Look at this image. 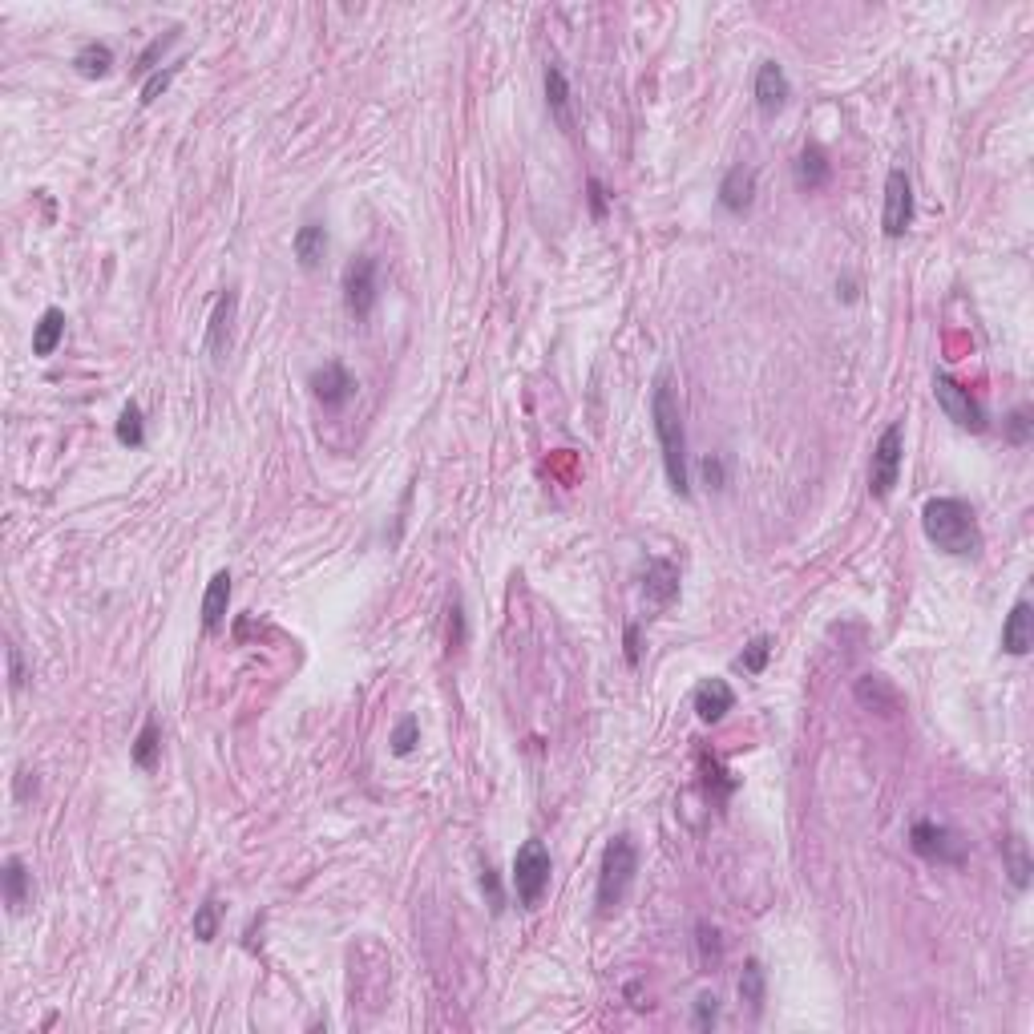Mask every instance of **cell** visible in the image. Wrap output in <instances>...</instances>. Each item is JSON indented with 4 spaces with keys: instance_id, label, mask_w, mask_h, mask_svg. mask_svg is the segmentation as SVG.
<instances>
[{
    "instance_id": "21",
    "label": "cell",
    "mask_w": 1034,
    "mask_h": 1034,
    "mask_svg": "<svg viewBox=\"0 0 1034 1034\" xmlns=\"http://www.w3.org/2000/svg\"><path fill=\"white\" fill-rule=\"evenodd\" d=\"M546 106H550L554 122L562 130H570V81H566L562 65H554V61L546 65Z\"/></svg>"
},
{
    "instance_id": "5",
    "label": "cell",
    "mask_w": 1034,
    "mask_h": 1034,
    "mask_svg": "<svg viewBox=\"0 0 1034 1034\" xmlns=\"http://www.w3.org/2000/svg\"><path fill=\"white\" fill-rule=\"evenodd\" d=\"M376 299H380V267L372 255H356L348 267H344V307L356 324H364L372 312H376Z\"/></svg>"
},
{
    "instance_id": "27",
    "label": "cell",
    "mask_w": 1034,
    "mask_h": 1034,
    "mask_svg": "<svg viewBox=\"0 0 1034 1034\" xmlns=\"http://www.w3.org/2000/svg\"><path fill=\"white\" fill-rule=\"evenodd\" d=\"M219 921H223L219 897H206V901L194 909V938H198V942H215V938H219Z\"/></svg>"
},
{
    "instance_id": "32",
    "label": "cell",
    "mask_w": 1034,
    "mask_h": 1034,
    "mask_svg": "<svg viewBox=\"0 0 1034 1034\" xmlns=\"http://www.w3.org/2000/svg\"><path fill=\"white\" fill-rule=\"evenodd\" d=\"M178 69H182V61H174V65H166V69H158V73L146 77V85H142V106H150V101H158V93L170 89V81L178 77Z\"/></svg>"
},
{
    "instance_id": "41",
    "label": "cell",
    "mask_w": 1034,
    "mask_h": 1034,
    "mask_svg": "<svg viewBox=\"0 0 1034 1034\" xmlns=\"http://www.w3.org/2000/svg\"><path fill=\"white\" fill-rule=\"evenodd\" d=\"M586 186H590V211H594V219H602V211H606V186H602L598 178H590Z\"/></svg>"
},
{
    "instance_id": "19",
    "label": "cell",
    "mask_w": 1034,
    "mask_h": 1034,
    "mask_svg": "<svg viewBox=\"0 0 1034 1034\" xmlns=\"http://www.w3.org/2000/svg\"><path fill=\"white\" fill-rule=\"evenodd\" d=\"M291 247H295V259H299L303 271H316L324 263V255H328V227L324 223H303L295 231Z\"/></svg>"
},
{
    "instance_id": "15",
    "label": "cell",
    "mask_w": 1034,
    "mask_h": 1034,
    "mask_svg": "<svg viewBox=\"0 0 1034 1034\" xmlns=\"http://www.w3.org/2000/svg\"><path fill=\"white\" fill-rule=\"evenodd\" d=\"M1034 647V606L1022 598L1014 602V610L1006 614V627H1002V651L1006 655H1026Z\"/></svg>"
},
{
    "instance_id": "18",
    "label": "cell",
    "mask_w": 1034,
    "mask_h": 1034,
    "mask_svg": "<svg viewBox=\"0 0 1034 1034\" xmlns=\"http://www.w3.org/2000/svg\"><path fill=\"white\" fill-rule=\"evenodd\" d=\"M227 610H231V574L219 570L211 582H206V594H202V627L211 631V635L223 631Z\"/></svg>"
},
{
    "instance_id": "28",
    "label": "cell",
    "mask_w": 1034,
    "mask_h": 1034,
    "mask_svg": "<svg viewBox=\"0 0 1034 1034\" xmlns=\"http://www.w3.org/2000/svg\"><path fill=\"white\" fill-rule=\"evenodd\" d=\"M118 441L126 449H142L146 445V421H142V408L138 404H126L122 417H118Z\"/></svg>"
},
{
    "instance_id": "20",
    "label": "cell",
    "mask_w": 1034,
    "mask_h": 1034,
    "mask_svg": "<svg viewBox=\"0 0 1034 1034\" xmlns=\"http://www.w3.org/2000/svg\"><path fill=\"white\" fill-rule=\"evenodd\" d=\"M61 340H65V312L61 307H45L33 328V356H53Z\"/></svg>"
},
{
    "instance_id": "9",
    "label": "cell",
    "mask_w": 1034,
    "mask_h": 1034,
    "mask_svg": "<svg viewBox=\"0 0 1034 1034\" xmlns=\"http://www.w3.org/2000/svg\"><path fill=\"white\" fill-rule=\"evenodd\" d=\"M913 223V182L905 170H889L885 178V211H881V227L889 239H901Z\"/></svg>"
},
{
    "instance_id": "37",
    "label": "cell",
    "mask_w": 1034,
    "mask_h": 1034,
    "mask_svg": "<svg viewBox=\"0 0 1034 1034\" xmlns=\"http://www.w3.org/2000/svg\"><path fill=\"white\" fill-rule=\"evenodd\" d=\"M1006 437L1014 441V445H1026L1030 441V408H1014L1010 417H1006Z\"/></svg>"
},
{
    "instance_id": "35",
    "label": "cell",
    "mask_w": 1034,
    "mask_h": 1034,
    "mask_svg": "<svg viewBox=\"0 0 1034 1034\" xmlns=\"http://www.w3.org/2000/svg\"><path fill=\"white\" fill-rule=\"evenodd\" d=\"M857 699H861V703H873V707H893V691H889L877 675H865V679L857 683Z\"/></svg>"
},
{
    "instance_id": "14",
    "label": "cell",
    "mask_w": 1034,
    "mask_h": 1034,
    "mask_svg": "<svg viewBox=\"0 0 1034 1034\" xmlns=\"http://www.w3.org/2000/svg\"><path fill=\"white\" fill-rule=\"evenodd\" d=\"M788 97H792L788 73L776 61H760V69H756V106H760V114H768V118L780 114Z\"/></svg>"
},
{
    "instance_id": "23",
    "label": "cell",
    "mask_w": 1034,
    "mask_h": 1034,
    "mask_svg": "<svg viewBox=\"0 0 1034 1034\" xmlns=\"http://www.w3.org/2000/svg\"><path fill=\"white\" fill-rule=\"evenodd\" d=\"M73 69L81 77H106L114 69V49L106 41H85L77 49V57H73Z\"/></svg>"
},
{
    "instance_id": "36",
    "label": "cell",
    "mask_w": 1034,
    "mask_h": 1034,
    "mask_svg": "<svg viewBox=\"0 0 1034 1034\" xmlns=\"http://www.w3.org/2000/svg\"><path fill=\"white\" fill-rule=\"evenodd\" d=\"M719 1022V998L715 994H699L695 998V1030H711Z\"/></svg>"
},
{
    "instance_id": "10",
    "label": "cell",
    "mask_w": 1034,
    "mask_h": 1034,
    "mask_svg": "<svg viewBox=\"0 0 1034 1034\" xmlns=\"http://www.w3.org/2000/svg\"><path fill=\"white\" fill-rule=\"evenodd\" d=\"M235 312H239V291H223L215 312H211V324H206V356L215 364H223L231 356V332H235Z\"/></svg>"
},
{
    "instance_id": "2",
    "label": "cell",
    "mask_w": 1034,
    "mask_h": 1034,
    "mask_svg": "<svg viewBox=\"0 0 1034 1034\" xmlns=\"http://www.w3.org/2000/svg\"><path fill=\"white\" fill-rule=\"evenodd\" d=\"M921 530L938 550L954 558H978L982 554V530L970 501L962 497H934L921 509Z\"/></svg>"
},
{
    "instance_id": "33",
    "label": "cell",
    "mask_w": 1034,
    "mask_h": 1034,
    "mask_svg": "<svg viewBox=\"0 0 1034 1034\" xmlns=\"http://www.w3.org/2000/svg\"><path fill=\"white\" fill-rule=\"evenodd\" d=\"M465 643H469V618H465L461 598H453V606H449V651H461Z\"/></svg>"
},
{
    "instance_id": "4",
    "label": "cell",
    "mask_w": 1034,
    "mask_h": 1034,
    "mask_svg": "<svg viewBox=\"0 0 1034 1034\" xmlns=\"http://www.w3.org/2000/svg\"><path fill=\"white\" fill-rule=\"evenodd\" d=\"M550 873H554L550 849L542 841H526L522 849H517V857H513V893H517V901H522L526 909H538L546 889H550Z\"/></svg>"
},
{
    "instance_id": "40",
    "label": "cell",
    "mask_w": 1034,
    "mask_h": 1034,
    "mask_svg": "<svg viewBox=\"0 0 1034 1034\" xmlns=\"http://www.w3.org/2000/svg\"><path fill=\"white\" fill-rule=\"evenodd\" d=\"M5 655H9V683H13V691H17V687L25 683V663H21V647H17V643H9V651H5Z\"/></svg>"
},
{
    "instance_id": "3",
    "label": "cell",
    "mask_w": 1034,
    "mask_h": 1034,
    "mask_svg": "<svg viewBox=\"0 0 1034 1034\" xmlns=\"http://www.w3.org/2000/svg\"><path fill=\"white\" fill-rule=\"evenodd\" d=\"M639 873V849L631 837H614L602 853V869H598V909L614 913L618 905L627 901L631 885Z\"/></svg>"
},
{
    "instance_id": "26",
    "label": "cell",
    "mask_w": 1034,
    "mask_h": 1034,
    "mask_svg": "<svg viewBox=\"0 0 1034 1034\" xmlns=\"http://www.w3.org/2000/svg\"><path fill=\"white\" fill-rule=\"evenodd\" d=\"M695 950H699V966H703L707 974H715L719 962H723V938H719V929H715L711 921H699V925H695Z\"/></svg>"
},
{
    "instance_id": "29",
    "label": "cell",
    "mask_w": 1034,
    "mask_h": 1034,
    "mask_svg": "<svg viewBox=\"0 0 1034 1034\" xmlns=\"http://www.w3.org/2000/svg\"><path fill=\"white\" fill-rule=\"evenodd\" d=\"M740 998L760 1014V1006H764V966L756 958H748V966L740 974Z\"/></svg>"
},
{
    "instance_id": "12",
    "label": "cell",
    "mask_w": 1034,
    "mask_h": 1034,
    "mask_svg": "<svg viewBox=\"0 0 1034 1034\" xmlns=\"http://www.w3.org/2000/svg\"><path fill=\"white\" fill-rule=\"evenodd\" d=\"M752 202H756V170L740 162V166H732L728 174H723V182H719V206L728 215H748Z\"/></svg>"
},
{
    "instance_id": "25",
    "label": "cell",
    "mask_w": 1034,
    "mask_h": 1034,
    "mask_svg": "<svg viewBox=\"0 0 1034 1034\" xmlns=\"http://www.w3.org/2000/svg\"><path fill=\"white\" fill-rule=\"evenodd\" d=\"M1002 861H1006L1010 885H1014V889H1026V885H1030V853H1026V841H1022V837H1006V841H1002Z\"/></svg>"
},
{
    "instance_id": "17",
    "label": "cell",
    "mask_w": 1034,
    "mask_h": 1034,
    "mask_svg": "<svg viewBox=\"0 0 1034 1034\" xmlns=\"http://www.w3.org/2000/svg\"><path fill=\"white\" fill-rule=\"evenodd\" d=\"M643 594L655 606H671L679 598V566L667 558H651L647 562V578H643Z\"/></svg>"
},
{
    "instance_id": "39",
    "label": "cell",
    "mask_w": 1034,
    "mask_h": 1034,
    "mask_svg": "<svg viewBox=\"0 0 1034 1034\" xmlns=\"http://www.w3.org/2000/svg\"><path fill=\"white\" fill-rule=\"evenodd\" d=\"M481 889L489 893V905H493V913H501V909H505V893H501V885H497V873H493L489 865L481 869Z\"/></svg>"
},
{
    "instance_id": "8",
    "label": "cell",
    "mask_w": 1034,
    "mask_h": 1034,
    "mask_svg": "<svg viewBox=\"0 0 1034 1034\" xmlns=\"http://www.w3.org/2000/svg\"><path fill=\"white\" fill-rule=\"evenodd\" d=\"M909 845L917 857L934 861V865H962L966 861V845L946 829V824H934V820H917L909 829Z\"/></svg>"
},
{
    "instance_id": "42",
    "label": "cell",
    "mask_w": 1034,
    "mask_h": 1034,
    "mask_svg": "<svg viewBox=\"0 0 1034 1034\" xmlns=\"http://www.w3.org/2000/svg\"><path fill=\"white\" fill-rule=\"evenodd\" d=\"M627 663H639V627L627 631Z\"/></svg>"
},
{
    "instance_id": "11",
    "label": "cell",
    "mask_w": 1034,
    "mask_h": 1034,
    "mask_svg": "<svg viewBox=\"0 0 1034 1034\" xmlns=\"http://www.w3.org/2000/svg\"><path fill=\"white\" fill-rule=\"evenodd\" d=\"M312 392H316V400L324 404V408H344L352 396H356V376L344 368V364H324V368H316L312 372Z\"/></svg>"
},
{
    "instance_id": "6",
    "label": "cell",
    "mask_w": 1034,
    "mask_h": 1034,
    "mask_svg": "<svg viewBox=\"0 0 1034 1034\" xmlns=\"http://www.w3.org/2000/svg\"><path fill=\"white\" fill-rule=\"evenodd\" d=\"M901 457H905V425L893 421L881 441L873 445V465H869V493L877 501H885L893 489H897V477H901Z\"/></svg>"
},
{
    "instance_id": "13",
    "label": "cell",
    "mask_w": 1034,
    "mask_h": 1034,
    "mask_svg": "<svg viewBox=\"0 0 1034 1034\" xmlns=\"http://www.w3.org/2000/svg\"><path fill=\"white\" fill-rule=\"evenodd\" d=\"M792 178H796V186H800L804 194H816V190L829 186L833 162H829V154H824V146L808 142V146L796 154V162H792Z\"/></svg>"
},
{
    "instance_id": "34",
    "label": "cell",
    "mask_w": 1034,
    "mask_h": 1034,
    "mask_svg": "<svg viewBox=\"0 0 1034 1034\" xmlns=\"http://www.w3.org/2000/svg\"><path fill=\"white\" fill-rule=\"evenodd\" d=\"M178 33H182V29H166V37H154V41L146 45V53L138 57V73H158V65H154V61H158L174 41H178Z\"/></svg>"
},
{
    "instance_id": "31",
    "label": "cell",
    "mask_w": 1034,
    "mask_h": 1034,
    "mask_svg": "<svg viewBox=\"0 0 1034 1034\" xmlns=\"http://www.w3.org/2000/svg\"><path fill=\"white\" fill-rule=\"evenodd\" d=\"M768 655H772V639H768V635H760V639H752V643L744 647V655L736 659V667H740V671H748V675H760V671L768 667Z\"/></svg>"
},
{
    "instance_id": "38",
    "label": "cell",
    "mask_w": 1034,
    "mask_h": 1034,
    "mask_svg": "<svg viewBox=\"0 0 1034 1034\" xmlns=\"http://www.w3.org/2000/svg\"><path fill=\"white\" fill-rule=\"evenodd\" d=\"M699 473H703V481H707L711 489H723V485H728V465H723V457H703Z\"/></svg>"
},
{
    "instance_id": "24",
    "label": "cell",
    "mask_w": 1034,
    "mask_h": 1034,
    "mask_svg": "<svg viewBox=\"0 0 1034 1034\" xmlns=\"http://www.w3.org/2000/svg\"><path fill=\"white\" fill-rule=\"evenodd\" d=\"M158 756H162V732H158V719H146L142 732L130 748V760L142 768V772H154L158 768Z\"/></svg>"
},
{
    "instance_id": "1",
    "label": "cell",
    "mask_w": 1034,
    "mask_h": 1034,
    "mask_svg": "<svg viewBox=\"0 0 1034 1034\" xmlns=\"http://www.w3.org/2000/svg\"><path fill=\"white\" fill-rule=\"evenodd\" d=\"M651 421H655V437H659V449H663L667 485H671L679 497H691L683 408H679V396H675V384H671V376H667V372L655 380V392H651Z\"/></svg>"
},
{
    "instance_id": "30",
    "label": "cell",
    "mask_w": 1034,
    "mask_h": 1034,
    "mask_svg": "<svg viewBox=\"0 0 1034 1034\" xmlns=\"http://www.w3.org/2000/svg\"><path fill=\"white\" fill-rule=\"evenodd\" d=\"M392 756H408L412 748L421 744V723H417V715H404L400 723H396V732H392Z\"/></svg>"
},
{
    "instance_id": "22",
    "label": "cell",
    "mask_w": 1034,
    "mask_h": 1034,
    "mask_svg": "<svg viewBox=\"0 0 1034 1034\" xmlns=\"http://www.w3.org/2000/svg\"><path fill=\"white\" fill-rule=\"evenodd\" d=\"M0 881H5V905H9V913H21V909L29 905V869H25V861H21V857H9V861H5V873H0Z\"/></svg>"
},
{
    "instance_id": "7",
    "label": "cell",
    "mask_w": 1034,
    "mask_h": 1034,
    "mask_svg": "<svg viewBox=\"0 0 1034 1034\" xmlns=\"http://www.w3.org/2000/svg\"><path fill=\"white\" fill-rule=\"evenodd\" d=\"M934 396L942 404V412L958 425V429H970V433H986V408L978 404V396L958 384L950 372H934Z\"/></svg>"
},
{
    "instance_id": "16",
    "label": "cell",
    "mask_w": 1034,
    "mask_h": 1034,
    "mask_svg": "<svg viewBox=\"0 0 1034 1034\" xmlns=\"http://www.w3.org/2000/svg\"><path fill=\"white\" fill-rule=\"evenodd\" d=\"M732 707H736V691L723 683V679H703V683L695 687V715H699L703 723H719Z\"/></svg>"
}]
</instances>
